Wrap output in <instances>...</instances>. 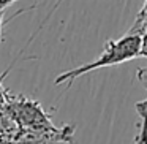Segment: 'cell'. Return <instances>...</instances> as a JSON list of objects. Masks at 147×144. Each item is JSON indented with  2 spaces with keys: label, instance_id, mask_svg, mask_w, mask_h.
Masks as SVG:
<instances>
[{
  "label": "cell",
  "instance_id": "4",
  "mask_svg": "<svg viewBox=\"0 0 147 144\" xmlns=\"http://www.w3.org/2000/svg\"><path fill=\"white\" fill-rule=\"evenodd\" d=\"M134 109L139 116L138 135L134 136V144H147V98L136 101Z\"/></svg>",
  "mask_w": 147,
  "mask_h": 144
},
{
  "label": "cell",
  "instance_id": "5",
  "mask_svg": "<svg viewBox=\"0 0 147 144\" xmlns=\"http://www.w3.org/2000/svg\"><path fill=\"white\" fill-rule=\"evenodd\" d=\"M136 78H138V81L142 84L144 89H147V67L138 68L136 70Z\"/></svg>",
  "mask_w": 147,
  "mask_h": 144
},
{
  "label": "cell",
  "instance_id": "6",
  "mask_svg": "<svg viewBox=\"0 0 147 144\" xmlns=\"http://www.w3.org/2000/svg\"><path fill=\"white\" fill-rule=\"evenodd\" d=\"M142 57H147V32L142 35V48H141V54Z\"/></svg>",
  "mask_w": 147,
  "mask_h": 144
},
{
  "label": "cell",
  "instance_id": "2",
  "mask_svg": "<svg viewBox=\"0 0 147 144\" xmlns=\"http://www.w3.org/2000/svg\"><path fill=\"white\" fill-rule=\"evenodd\" d=\"M74 125H65L62 128L46 130H27L21 133L11 144H70L73 141Z\"/></svg>",
  "mask_w": 147,
  "mask_h": 144
},
{
  "label": "cell",
  "instance_id": "3",
  "mask_svg": "<svg viewBox=\"0 0 147 144\" xmlns=\"http://www.w3.org/2000/svg\"><path fill=\"white\" fill-rule=\"evenodd\" d=\"M14 116L19 119L22 125H26L30 130H46V128H55L51 124L49 116L40 108L38 103L32 101L27 98H19L18 105L13 109Z\"/></svg>",
  "mask_w": 147,
  "mask_h": 144
},
{
  "label": "cell",
  "instance_id": "1",
  "mask_svg": "<svg viewBox=\"0 0 147 144\" xmlns=\"http://www.w3.org/2000/svg\"><path fill=\"white\" fill-rule=\"evenodd\" d=\"M141 48H142V35H139V33L127 32L123 37H120L117 40H108L105 43L103 52L95 60L89 62V64H84L78 68H73V70L60 73L54 79V84L55 86L67 84V89H70L71 84L74 82V79H78L82 74L95 71L98 68L114 67V65L133 60L134 57H138L141 54Z\"/></svg>",
  "mask_w": 147,
  "mask_h": 144
},
{
  "label": "cell",
  "instance_id": "8",
  "mask_svg": "<svg viewBox=\"0 0 147 144\" xmlns=\"http://www.w3.org/2000/svg\"><path fill=\"white\" fill-rule=\"evenodd\" d=\"M3 10H0V41H2V27H3Z\"/></svg>",
  "mask_w": 147,
  "mask_h": 144
},
{
  "label": "cell",
  "instance_id": "7",
  "mask_svg": "<svg viewBox=\"0 0 147 144\" xmlns=\"http://www.w3.org/2000/svg\"><path fill=\"white\" fill-rule=\"evenodd\" d=\"M16 0H0V10H3L5 11V8H8L10 5H13Z\"/></svg>",
  "mask_w": 147,
  "mask_h": 144
}]
</instances>
